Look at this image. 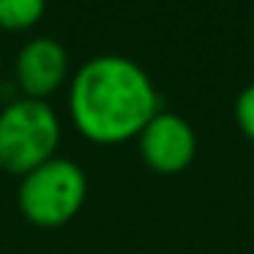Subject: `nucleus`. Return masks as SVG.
<instances>
[{"label":"nucleus","instance_id":"f03ea898","mask_svg":"<svg viewBox=\"0 0 254 254\" xmlns=\"http://www.w3.org/2000/svg\"><path fill=\"white\" fill-rule=\"evenodd\" d=\"M61 142L58 112L41 99L11 101L0 110V167L14 175H28L55 159Z\"/></svg>","mask_w":254,"mask_h":254},{"label":"nucleus","instance_id":"6e6552de","mask_svg":"<svg viewBox=\"0 0 254 254\" xmlns=\"http://www.w3.org/2000/svg\"><path fill=\"white\" fill-rule=\"evenodd\" d=\"M0 66H3V61H0Z\"/></svg>","mask_w":254,"mask_h":254},{"label":"nucleus","instance_id":"7ed1b4c3","mask_svg":"<svg viewBox=\"0 0 254 254\" xmlns=\"http://www.w3.org/2000/svg\"><path fill=\"white\" fill-rule=\"evenodd\" d=\"M88 197V178L71 159L44 161L41 167L22 175L17 202L22 216L36 227H61L79 213Z\"/></svg>","mask_w":254,"mask_h":254},{"label":"nucleus","instance_id":"20e7f679","mask_svg":"<svg viewBox=\"0 0 254 254\" xmlns=\"http://www.w3.org/2000/svg\"><path fill=\"white\" fill-rule=\"evenodd\" d=\"M139 153L150 170L161 175H175L194 161L197 134L186 118L159 110L139 131Z\"/></svg>","mask_w":254,"mask_h":254},{"label":"nucleus","instance_id":"f257e3e1","mask_svg":"<svg viewBox=\"0 0 254 254\" xmlns=\"http://www.w3.org/2000/svg\"><path fill=\"white\" fill-rule=\"evenodd\" d=\"M74 126L99 145H121L139 137L159 112L153 79L123 55H96L79 66L68 90Z\"/></svg>","mask_w":254,"mask_h":254},{"label":"nucleus","instance_id":"39448f33","mask_svg":"<svg viewBox=\"0 0 254 254\" xmlns=\"http://www.w3.org/2000/svg\"><path fill=\"white\" fill-rule=\"evenodd\" d=\"M14 74L28 99L44 101L50 93H55L68 74V55L61 41L50 36H36L19 50Z\"/></svg>","mask_w":254,"mask_h":254},{"label":"nucleus","instance_id":"0eeeda50","mask_svg":"<svg viewBox=\"0 0 254 254\" xmlns=\"http://www.w3.org/2000/svg\"><path fill=\"white\" fill-rule=\"evenodd\" d=\"M235 121H238V126H241V131L254 142V82L246 85V88L238 93V99H235Z\"/></svg>","mask_w":254,"mask_h":254},{"label":"nucleus","instance_id":"423d86ee","mask_svg":"<svg viewBox=\"0 0 254 254\" xmlns=\"http://www.w3.org/2000/svg\"><path fill=\"white\" fill-rule=\"evenodd\" d=\"M47 11V0H0V28L28 30L39 25Z\"/></svg>","mask_w":254,"mask_h":254}]
</instances>
